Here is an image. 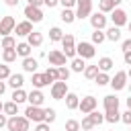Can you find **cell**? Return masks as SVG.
Instances as JSON below:
<instances>
[{"label": "cell", "mask_w": 131, "mask_h": 131, "mask_svg": "<svg viewBox=\"0 0 131 131\" xmlns=\"http://www.w3.org/2000/svg\"><path fill=\"white\" fill-rule=\"evenodd\" d=\"M29 127H31V121L25 115L8 117V123H6V129L8 131H29Z\"/></svg>", "instance_id": "obj_1"}, {"label": "cell", "mask_w": 131, "mask_h": 131, "mask_svg": "<svg viewBox=\"0 0 131 131\" xmlns=\"http://www.w3.org/2000/svg\"><path fill=\"white\" fill-rule=\"evenodd\" d=\"M76 45H78V43H76L74 35H72V33H66V35H63V39H61V47H63L61 51H63V55H66V57H70V59L78 57V55H76Z\"/></svg>", "instance_id": "obj_2"}, {"label": "cell", "mask_w": 131, "mask_h": 131, "mask_svg": "<svg viewBox=\"0 0 131 131\" xmlns=\"http://www.w3.org/2000/svg\"><path fill=\"white\" fill-rule=\"evenodd\" d=\"M76 55L82 57V59H92V57L96 55V49H94L92 43H88V41H80V43L76 45Z\"/></svg>", "instance_id": "obj_3"}, {"label": "cell", "mask_w": 131, "mask_h": 131, "mask_svg": "<svg viewBox=\"0 0 131 131\" xmlns=\"http://www.w3.org/2000/svg\"><path fill=\"white\" fill-rule=\"evenodd\" d=\"M127 80H129L127 72H125V70H119V72H115V76L111 78V88H113L115 92H119V90L127 88V84H129Z\"/></svg>", "instance_id": "obj_4"}, {"label": "cell", "mask_w": 131, "mask_h": 131, "mask_svg": "<svg viewBox=\"0 0 131 131\" xmlns=\"http://www.w3.org/2000/svg\"><path fill=\"white\" fill-rule=\"evenodd\" d=\"M49 92H51V98H53V100H63L66 94L70 92V90H68V82H61V80L53 82L51 88H49Z\"/></svg>", "instance_id": "obj_5"}, {"label": "cell", "mask_w": 131, "mask_h": 131, "mask_svg": "<svg viewBox=\"0 0 131 131\" xmlns=\"http://www.w3.org/2000/svg\"><path fill=\"white\" fill-rule=\"evenodd\" d=\"M25 117L29 119V121H33L35 125L37 123H43L45 121V108H41V106H27L25 108Z\"/></svg>", "instance_id": "obj_6"}, {"label": "cell", "mask_w": 131, "mask_h": 131, "mask_svg": "<svg viewBox=\"0 0 131 131\" xmlns=\"http://www.w3.org/2000/svg\"><path fill=\"white\" fill-rule=\"evenodd\" d=\"M92 14V0H78L76 2V18H90Z\"/></svg>", "instance_id": "obj_7"}, {"label": "cell", "mask_w": 131, "mask_h": 131, "mask_svg": "<svg viewBox=\"0 0 131 131\" xmlns=\"http://www.w3.org/2000/svg\"><path fill=\"white\" fill-rule=\"evenodd\" d=\"M14 27H16L14 16H10V14L2 16L0 18V37H8L10 33H14Z\"/></svg>", "instance_id": "obj_8"}, {"label": "cell", "mask_w": 131, "mask_h": 131, "mask_svg": "<svg viewBox=\"0 0 131 131\" xmlns=\"http://www.w3.org/2000/svg\"><path fill=\"white\" fill-rule=\"evenodd\" d=\"M96 106H98V100L92 96V94H88V96H84L82 100H80V113L82 115H90L92 111H96Z\"/></svg>", "instance_id": "obj_9"}, {"label": "cell", "mask_w": 131, "mask_h": 131, "mask_svg": "<svg viewBox=\"0 0 131 131\" xmlns=\"http://www.w3.org/2000/svg\"><path fill=\"white\" fill-rule=\"evenodd\" d=\"M106 14H102V12H92L90 14V25H92V29L94 31H104V27H106Z\"/></svg>", "instance_id": "obj_10"}, {"label": "cell", "mask_w": 131, "mask_h": 131, "mask_svg": "<svg viewBox=\"0 0 131 131\" xmlns=\"http://www.w3.org/2000/svg\"><path fill=\"white\" fill-rule=\"evenodd\" d=\"M47 59H49V63L51 66H55V68H61V66H66V55H63V51L61 49H51L49 51V55H47Z\"/></svg>", "instance_id": "obj_11"}, {"label": "cell", "mask_w": 131, "mask_h": 131, "mask_svg": "<svg viewBox=\"0 0 131 131\" xmlns=\"http://www.w3.org/2000/svg\"><path fill=\"white\" fill-rule=\"evenodd\" d=\"M111 20H113V25L115 27H123V25H127L129 23V18H127V12L123 10V8H115L113 12H111Z\"/></svg>", "instance_id": "obj_12"}, {"label": "cell", "mask_w": 131, "mask_h": 131, "mask_svg": "<svg viewBox=\"0 0 131 131\" xmlns=\"http://www.w3.org/2000/svg\"><path fill=\"white\" fill-rule=\"evenodd\" d=\"M25 16H27V20H31V23H41L43 20V12H41V8H35V6H25Z\"/></svg>", "instance_id": "obj_13"}, {"label": "cell", "mask_w": 131, "mask_h": 131, "mask_svg": "<svg viewBox=\"0 0 131 131\" xmlns=\"http://www.w3.org/2000/svg\"><path fill=\"white\" fill-rule=\"evenodd\" d=\"M14 33H16V37H29V35L33 33V23H31V20H20V23H16Z\"/></svg>", "instance_id": "obj_14"}, {"label": "cell", "mask_w": 131, "mask_h": 131, "mask_svg": "<svg viewBox=\"0 0 131 131\" xmlns=\"http://www.w3.org/2000/svg\"><path fill=\"white\" fill-rule=\"evenodd\" d=\"M27 102H29L31 106H41V104L45 102V94H43L41 90L33 88V90L29 92V98H27Z\"/></svg>", "instance_id": "obj_15"}, {"label": "cell", "mask_w": 131, "mask_h": 131, "mask_svg": "<svg viewBox=\"0 0 131 131\" xmlns=\"http://www.w3.org/2000/svg\"><path fill=\"white\" fill-rule=\"evenodd\" d=\"M123 0H98V12L106 14V12H113L115 8H119Z\"/></svg>", "instance_id": "obj_16"}, {"label": "cell", "mask_w": 131, "mask_h": 131, "mask_svg": "<svg viewBox=\"0 0 131 131\" xmlns=\"http://www.w3.org/2000/svg\"><path fill=\"white\" fill-rule=\"evenodd\" d=\"M31 84H33V88H37V90H41V88L49 86V82H47V76H45V72H43V74H39V72L31 74Z\"/></svg>", "instance_id": "obj_17"}, {"label": "cell", "mask_w": 131, "mask_h": 131, "mask_svg": "<svg viewBox=\"0 0 131 131\" xmlns=\"http://www.w3.org/2000/svg\"><path fill=\"white\" fill-rule=\"evenodd\" d=\"M63 100H66V106H68V111H76V108L80 106V96H78L76 92H68Z\"/></svg>", "instance_id": "obj_18"}, {"label": "cell", "mask_w": 131, "mask_h": 131, "mask_svg": "<svg viewBox=\"0 0 131 131\" xmlns=\"http://www.w3.org/2000/svg\"><path fill=\"white\" fill-rule=\"evenodd\" d=\"M6 84H8L12 90H18V88H23V84H25V76H23V74H12V76L6 80Z\"/></svg>", "instance_id": "obj_19"}, {"label": "cell", "mask_w": 131, "mask_h": 131, "mask_svg": "<svg viewBox=\"0 0 131 131\" xmlns=\"http://www.w3.org/2000/svg\"><path fill=\"white\" fill-rule=\"evenodd\" d=\"M31 51H33V47H31L27 41H20V43L16 45V55L23 57V59H25V57H31Z\"/></svg>", "instance_id": "obj_20"}, {"label": "cell", "mask_w": 131, "mask_h": 131, "mask_svg": "<svg viewBox=\"0 0 131 131\" xmlns=\"http://www.w3.org/2000/svg\"><path fill=\"white\" fill-rule=\"evenodd\" d=\"M37 68H39V61H37L35 57H25V59H23V70H25V72L35 74Z\"/></svg>", "instance_id": "obj_21"}, {"label": "cell", "mask_w": 131, "mask_h": 131, "mask_svg": "<svg viewBox=\"0 0 131 131\" xmlns=\"http://www.w3.org/2000/svg\"><path fill=\"white\" fill-rule=\"evenodd\" d=\"M27 43H29L31 47H41V45H43V35H41L39 31H33V33L27 37Z\"/></svg>", "instance_id": "obj_22"}, {"label": "cell", "mask_w": 131, "mask_h": 131, "mask_svg": "<svg viewBox=\"0 0 131 131\" xmlns=\"http://www.w3.org/2000/svg\"><path fill=\"white\" fill-rule=\"evenodd\" d=\"M96 66H98V70H100V72H106V74H108V72L115 68V61H113L111 57H106V55H104V57H100V59H98V63H96Z\"/></svg>", "instance_id": "obj_23"}, {"label": "cell", "mask_w": 131, "mask_h": 131, "mask_svg": "<svg viewBox=\"0 0 131 131\" xmlns=\"http://www.w3.org/2000/svg\"><path fill=\"white\" fill-rule=\"evenodd\" d=\"M70 70L76 72V74H84V70H86V59H82V57H74Z\"/></svg>", "instance_id": "obj_24"}, {"label": "cell", "mask_w": 131, "mask_h": 131, "mask_svg": "<svg viewBox=\"0 0 131 131\" xmlns=\"http://www.w3.org/2000/svg\"><path fill=\"white\" fill-rule=\"evenodd\" d=\"M102 104H104V111H113V108H119V98L115 94H108L102 98Z\"/></svg>", "instance_id": "obj_25"}, {"label": "cell", "mask_w": 131, "mask_h": 131, "mask_svg": "<svg viewBox=\"0 0 131 131\" xmlns=\"http://www.w3.org/2000/svg\"><path fill=\"white\" fill-rule=\"evenodd\" d=\"M104 121H106V123H111V125L119 123V121H121V113H119V108H113V111H104Z\"/></svg>", "instance_id": "obj_26"}, {"label": "cell", "mask_w": 131, "mask_h": 131, "mask_svg": "<svg viewBox=\"0 0 131 131\" xmlns=\"http://www.w3.org/2000/svg\"><path fill=\"white\" fill-rule=\"evenodd\" d=\"M59 18H61L66 25H72V23L76 20V10H72V8H63L61 14H59Z\"/></svg>", "instance_id": "obj_27"}, {"label": "cell", "mask_w": 131, "mask_h": 131, "mask_svg": "<svg viewBox=\"0 0 131 131\" xmlns=\"http://www.w3.org/2000/svg\"><path fill=\"white\" fill-rule=\"evenodd\" d=\"M104 33H106V39H108V41H113V43H115V41H121V29H119V27L113 25V27H108Z\"/></svg>", "instance_id": "obj_28"}, {"label": "cell", "mask_w": 131, "mask_h": 131, "mask_svg": "<svg viewBox=\"0 0 131 131\" xmlns=\"http://www.w3.org/2000/svg\"><path fill=\"white\" fill-rule=\"evenodd\" d=\"M16 104H23V102H27V98H29V92L27 90H23V88H18V90H14L12 92V96H10Z\"/></svg>", "instance_id": "obj_29"}, {"label": "cell", "mask_w": 131, "mask_h": 131, "mask_svg": "<svg viewBox=\"0 0 131 131\" xmlns=\"http://www.w3.org/2000/svg\"><path fill=\"white\" fill-rule=\"evenodd\" d=\"M63 39V31L59 29V27H51L49 29V41L51 43H57V41H61Z\"/></svg>", "instance_id": "obj_30"}, {"label": "cell", "mask_w": 131, "mask_h": 131, "mask_svg": "<svg viewBox=\"0 0 131 131\" xmlns=\"http://www.w3.org/2000/svg\"><path fill=\"white\" fill-rule=\"evenodd\" d=\"M16 39L12 37V35H8V37H2V43H0V49H16Z\"/></svg>", "instance_id": "obj_31"}, {"label": "cell", "mask_w": 131, "mask_h": 131, "mask_svg": "<svg viewBox=\"0 0 131 131\" xmlns=\"http://www.w3.org/2000/svg\"><path fill=\"white\" fill-rule=\"evenodd\" d=\"M45 76H47V82H49V84H53V82L59 80V72H57L55 66H49V68L45 70Z\"/></svg>", "instance_id": "obj_32"}, {"label": "cell", "mask_w": 131, "mask_h": 131, "mask_svg": "<svg viewBox=\"0 0 131 131\" xmlns=\"http://www.w3.org/2000/svg\"><path fill=\"white\" fill-rule=\"evenodd\" d=\"M4 115H8V117H14V115H18V104L14 102V100H10V102H4V111H2Z\"/></svg>", "instance_id": "obj_33"}, {"label": "cell", "mask_w": 131, "mask_h": 131, "mask_svg": "<svg viewBox=\"0 0 131 131\" xmlns=\"http://www.w3.org/2000/svg\"><path fill=\"white\" fill-rule=\"evenodd\" d=\"M16 57H18V55H16V49H2V59H4V63H12Z\"/></svg>", "instance_id": "obj_34"}, {"label": "cell", "mask_w": 131, "mask_h": 131, "mask_svg": "<svg viewBox=\"0 0 131 131\" xmlns=\"http://www.w3.org/2000/svg\"><path fill=\"white\" fill-rule=\"evenodd\" d=\"M98 72H100V70H98V66H86V70H84V78L94 82V78L98 76Z\"/></svg>", "instance_id": "obj_35"}, {"label": "cell", "mask_w": 131, "mask_h": 131, "mask_svg": "<svg viewBox=\"0 0 131 131\" xmlns=\"http://www.w3.org/2000/svg\"><path fill=\"white\" fill-rule=\"evenodd\" d=\"M106 41V33L104 31H94L92 33V45H100Z\"/></svg>", "instance_id": "obj_36"}, {"label": "cell", "mask_w": 131, "mask_h": 131, "mask_svg": "<svg viewBox=\"0 0 131 131\" xmlns=\"http://www.w3.org/2000/svg\"><path fill=\"white\" fill-rule=\"evenodd\" d=\"M94 82H96L98 86H106V84H111V76H108L106 72H98V76L94 78Z\"/></svg>", "instance_id": "obj_37"}, {"label": "cell", "mask_w": 131, "mask_h": 131, "mask_svg": "<svg viewBox=\"0 0 131 131\" xmlns=\"http://www.w3.org/2000/svg\"><path fill=\"white\" fill-rule=\"evenodd\" d=\"M88 117H90V121L94 123V127H98L100 123H104V115H102V113H98V111H92Z\"/></svg>", "instance_id": "obj_38"}, {"label": "cell", "mask_w": 131, "mask_h": 131, "mask_svg": "<svg viewBox=\"0 0 131 131\" xmlns=\"http://www.w3.org/2000/svg\"><path fill=\"white\" fill-rule=\"evenodd\" d=\"M63 129H66V131H80V121H76V119H68L66 125H63Z\"/></svg>", "instance_id": "obj_39"}, {"label": "cell", "mask_w": 131, "mask_h": 131, "mask_svg": "<svg viewBox=\"0 0 131 131\" xmlns=\"http://www.w3.org/2000/svg\"><path fill=\"white\" fill-rule=\"evenodd\" d=\"M80 129H82V131H92V129H94V123L90 121V117H88V115L80 121Z\"/></svg>", "instance_id": "obj_40"}, {"label": "cell", "mask_w": 131, "mask_h": 131, "mask_svg": "<svg viewBox=\"0 0 131 131\" xmlns=\"http://www.w3.org/2000/svg\"><path fill=\"white\" fill-rule=\"evenodd\" d=\"M57 72H59V80H61V82H68V80H70V74H72V70H68L66 66L57 68Z\"/></svg>", "instance_id": "obj_41"}, {"label": "cell", "mask_w": 131, "mask_h": 131, "mask_svg": "<svg viewBox=\"0 0 131 131\" xmlns=\"http://www.w3.org/2000/svg\"><path fill=\"white\" fill-rule=\"evenodd\" d=\"M57 119V113H55V108H45V123H53Z\"/></svg>", "instance_id": "obj_42"}, {"label": "cell", "mask_w": 131, "mask_h": 131, "mask_svg": "<svg viewBox=\"0 0 131 131\" xmlns=\"http://www.w3.org/2000/svg\"><path fill=\"white\" fill-rule=\"evenodd\" d=\"M10 76H12L10 68H8V66H0V80H8Z\"/></svg>", "instance_id": "obj_43"}, {"label": "cell", "mask_w": 131, "mask_h": 131, "mask_svg": "<svg viewBox=\"0 0 131 131\" xmlns=\"http://www.w3.org/2000/svg\"><path fill=\"white\" fill-rule=\"evenodd\" d=\"M121 121H123L125 125H129V127H131V111H129V108H127L125 113H121Z\"/></svg>", "instance_id": "obj_44"}, {"label": "cell", "mask_w": 131, "mask_h": 131, "mask_svg": "<svg viewBox=\"0 0 131 131\" xmlns=\"http://www.w3.org/2000/svg\"><path fill=\"white\" fill-rule=\"evenodd\" d=\"M121 51H123V53H125V51H131V37L121 43Z\"/></svg>", "instance_id": "obj_45"}, {"label": "cell", "mask_w": 131, "mask_h": 131, "mask_svg": "<svg viewBox=\"0 0 131 131\" xmlns=\"http://www.w3.org/2000/svg\"><path fill=\"white\" fill-rule=\"evenodd\" d=\"M76 2H78V0H59V4H61L63 8H74Z\"/></svg>", "instance_id": "obj_46"}, {"label": "cell", "mask_w": 131, "mask_h": 131, "mask_svg": "<svg viewBox=\"0 0 131 131\" xmlns=\"http://www.w3.org/2000/svg\"><path fill=\"white\" fill-rule=\"evenodd\" d=\"M35 131H49V123H45V121L43 123H37L35 125Z\"/></svg>", "instance_id": "obj_47"}, {"label": "cell", "mask_w": 131, "mask_h": 131, "mask_svg": "<svg viewBox=\"0 0 131 131\" xmlns=\"http://www.w3.org/2000/svg\"><path fill=\"white\" fill-rule=\"evenodd\" d=\"M27 4H29V6H35V8L45 6V4H43V0H27Z\"/></svg>", "instance_id": "obj_48"}, {"label": "cell", "mask_w": 131, "mask_h": 131, "mask_svg": "<svg viewBox=\"0 0 131 131\" xmlns=\"http://www.w3.org/2000/svg\"><path fill=\"white\" fill-rule=\"evenodd\" d=\"M43 4H45L47 8H53V6H57V4H59V0H43Z\"/></svg>", "instance_id": "obj_49"}, {"label": "cell", "mask_w": 131, "mask_h": 131, "mask_svg": "<svg viewBox=\"0 0 131 131\" xmlns=\"http://www.w3.org/2000/svg\"><path fill=\"white\" fill-rule=\"evenodd\" d=\"M6 123H8V115L0 113V129H2V127H6Z\"/></svg>", "instance_id": "obj_50"}, {"label": "cell", "mask_w": 131, "mask_h": 131, "mask_svg": "<svg viewBox=\"0 0 131 131\" xmlns=\"http://www.w3.org/2000/svg\"><path fill=\"white\" fill-rule=\"evenodd\" d=\"M123 61H125L127 66H131V51H125V53H123Z\"/></svg>", "instance_id": "obj_51"}, {"label": "cell", "mask_w": 131, "mask_h": 131, "mask_svg": "<svg viewBox=\"0 0 131 131\" xmlns=\"http://www.w3.org/2000/svg\"><path fill=\"white\" fill-rule=\"evenodd\" d=\"M18 2H20V0H4V4H6V6H10V8L18 6Z\"/></svg>", "instance_id": "obj_52"}, {"label": "cell", "mask_w": 131, "mask_h": 131, "mask_svg": "<svg viewBox=\"0 0 131 131\" xmlns=\"http://www.w3.org/2000/svg\"><path fill=\"white\" fill-rule=\"evenodd\" d=\"M4 92H6V82H4V80H0V96H2Z\"/></svg>", "instance_id": "obj_53"}, {"label": "cell", "mask_w": 131, "mask_h": 131, "mask_svg": "<svg viewBox=\"0 0 131 131\" xmlns=\"http://www.w3.org/2000/svg\"><path fill=\"white\" fill-rule=\"evenodd\" d=\"M127 108L131 111V94H129V98H127Z\"/></svg>", "instance_id": "obj_54"}, {"label": "cell", "mask_w": 131, "mask_h": 131, "mask_svg": "<svg viewBox=\"0 0 131 131\" xmlns=\"http://www.w3.org/2000/svg\"><path fill=\"white\" fill-rule=\"evenodd\" d=\"M2 111H4V102L0 100V113H2Z\"/></svg>", "instance_id": "obj_55"}, {"label": "cell", "mask_w": 131, "mask_h": 131, "mask_svg": "<svg viewBox=\"0 0 131 131\" xmlns=\"http://www.w3.org/2000/svg\"><path fill=\"white\" fill-rule=\"evenodd\" d=\"M127 76H129V78H131V66H129V70H127Z\"/></svg>", "instance_id": "obj_56"}, {"label": "cell", "mask_w": 131, "mask_h": 131, "mask_svg": "<svg viewBox=\"0 0 131 131\" xmlns=\"http://www.w3.org/2000/svg\"><path fill=\"white\" fill-rule=\"evenodd\" d=\"M127 29H129V33H131V20H129V23H127Z\"/></svg>", "instance_id": "obj_57"}, {"label": "cell", "mask_w": 131, "mask_h": 131, "mask_svg": "<svg viewBox=\"0 0 131 131\" xmlns=\"http://www.w3.org/2000/svg\"><path fill=\"white\" fill-rule=\"evenodd\" d=\"M127 86H129V94H131V82H129V84H127Z\"/></svg>", "instance_id": "obj_58"}, {"label": "cell", "mask_w": 131, "mask_h": 131, "mask_svg": "<svg viewBox=\"0 0 131 131\" xmlns=\"http://www.w3.org/2000/svg\"><path fill=\"white\" fill-rule=\"evenodd\" d=\"M0 43H2V37H0Z\"/></svg>", "instance_id": "obj_59"}, {"label": "cell", "mask_w": 131, "mask_h": 131, "mask_svg": "<svg viewBox=\"0 0 131 131\" xmlns=\"http://www.w3.org/2000/svg\"><path fill=\"white\" fill-rule=\"evenodd\" d=\"M111 131H115V129H111Z\"/></svg>", "instance_id": "obj_60"}]
</instances>
